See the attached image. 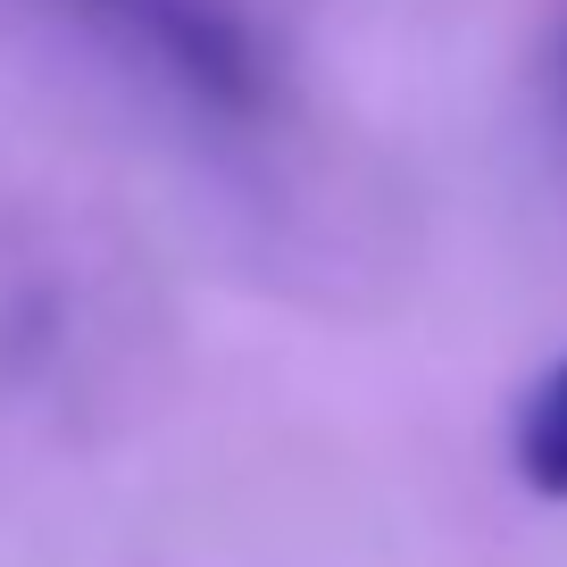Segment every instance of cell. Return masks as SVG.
Instances as JSON below:
<instances>
[{
    "instance_id": "cell-2",
    "label": "cell",
    "mask_w": 567,
    "mask_h": 567,
    "mask_svg": "<svg viewBox=\"0 0 567 567\" xmlns=\"http://www.w3.org/2000/svg\"><path fill=\"white\" fill-rule=\"evenodd\" d=\"M509 467L534 501H567V359H550L526 384L509 425Z\"/></svg>"
},
{
    "instance_id": "cell-1",
    "label": "cell",
    "mask_w": 567,
    "mask_h": 567,
    "mask_svg": "<svg viewBox=\"0 0 567 567\" xmlns=\"http://www.w3.org/2000/svg\"><path fill=\"white\" fill-rule=\"evenodd\" d=\"M68 9H84L101 34H117L167 84H184L193 101L226 109V117H259L267 92H276L267 42L234 18L226 0H68Z\"/></svg>"
}]
</instances>
